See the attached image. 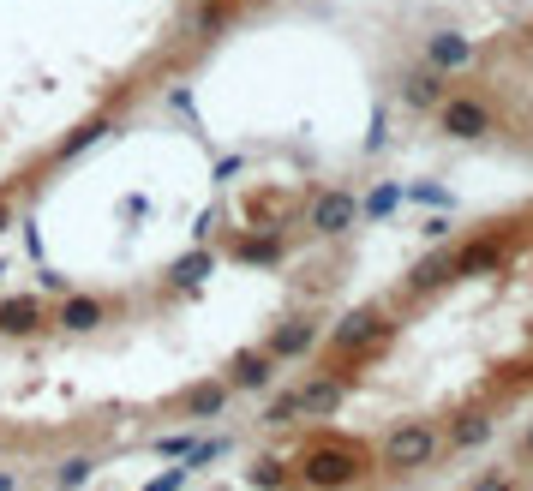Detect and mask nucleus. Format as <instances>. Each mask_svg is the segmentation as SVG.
I'll list each match as a JSON object with an SVG mask.
<instances>
[{"mask_svg":"<svg viewBox=\"0 0 533 491\" xmlns=\"http://www.w3.org/2000/svg\"><path fill=\"white\" fill-rule=\"evenodd\" d=\"M498 438V408H462L450 426H444V456H468V450H486Z\"/></svg>","mask_w":533,"mask_h":491,"instance_id":"6","label":"nucleus"},{"mask_svg":"<svg viewBox=\"0 0 533 491\" xmlns=\"http://www.w3.org/2000/svg\"><path fill=\"white\" fill-rule=\"evenodd\" d=\"M270 372H276V354H270V348H264V354H240V360L228 366V384H234V390H264Z\"/></svg>","mask_w":533,"mask_h":491,"instance_id":"12","label":"nucleus"},{"mask_svg":"<svg viewBox=\"0 0 533 491\" xmlns=\"http://www.w3.org/2000/svg\"><path fill=\"white\" fill-rule=\"evenodd\" d=\"M426 66H438V72H462V66H474V42L456 36V30H438V36H426Z\"/></svg>","mask_w":533,"mask_h":491,"instance_id":"11","label":"nucleus"},{"mask_svg":"<svg viewBox=\"0 0 533 491\" xmlns=\"http://www.w3.org/2000/svg\"><path fill=\"white\" fill-rule=\"evenodd\" d=\"M432 462H444V426L438 420H402L384 432L378 444V468L390 480H408V474H426Z\"/></svg>","mask_w":533,"mask_h":491,"instance_id":"2","label":"nucleus"},{"mask_svg":"<svg viewBox=\"0 0 533 491\" xmlns=\"http://www.w3.org/2000/svg\"><path fill=\"white\" fill-rule=\"evenodd\" d=\"M294 414H300V396L288 390V396H276V402H270V414H264V420H270V426H288Z\"/></svg>","mask_w":533,"mask_h":491,"instance_id":"17","label":"nucleus"},{"mask_svg":"<svg viewBox=\"0 0 533 491\" xmlns=\"http://www.w3.org/2000/svg\"><path fill=\"white\" fill-rule=\"evenodd\" d=\"M36 318H42L36 300H6V306H0V324H6V330H36Z\"/></svg>","mask_w":533,"mask_h":491,"instance_id":"14","label":"nucleus"},{"mask_svg":"<svg viewBox=\"0 0 533 491\" xmlns=\"http://www.w3.org/2000/svg\"><path fill=\"white\" fill-rule=\"evenodd\" d=\"M294 396H300V414H306V420H324V414H336V408H342V396H348V378H336V372H318V378H312V384H300Z\"/></svg>","mask_w":533,"mask_h":491,"instance_id":"10","label":"nucleus"},{"mask_svg":"<svg viewBox=\"0 0 533 491\" xmlns=\"http://www.w3.org/2000/svg\"><path fill=\"white\" fill-rule=\"evenodd\" d=\"M252 480H258V486H282L288 474H282V462H258V468H252Z\"/></svg>","mask_w":533,"mask_h":491,"instance_id":"18","label":"nucleus"},{"mask_svg":"<svg viewBox=\"0 0 533 491\" xmlns=\"http://www.w3.org/2000/svg\"><path fill=\"white\" fill-rule=\"evenodd\" d=\"M294 468H300V480L312 491H348V486H360V480H372L378 456L366 444H354V438H318L312 450H300Z\"/></svg>","mask_w":533,"mask_h":491,"instance_id":"1","label":"nucleus"},{"mask_svg":"<svg viewBox=\"0 0 533 491\" xmlns=\"http://www.w3.org/2000/svg\"><path fill=\"white\" fill-rule=\"evenodd\" d=\"M222 402H228V384H198V390L186 396V408H192V414H216Z\"/></svg>","mask_w":533,"mask_h":491,"instance_id":"15","label":"nucleus"},{"mask_svg":"<svg viewBox=\"0 0 533 491\" xmlns=\"http://www.w3.org/2000/svg\"><path fill=\"white\" fill-rule=\"evenodd\" d=\"M312 342H318V324L294 318V324H282V330L270 336V354H276V360H294V354H306Z\"/></svg>","mask_w":533,"mask_h":491,"instance_id":"13","label":"nucleus"},{"mask_svg":"<svg viewBox=\"0 0 533 491\" xmlns=\"http://www.w3.org/2000/svg\"><path fill=\"white\" fill-rule=\"evenodd\" d=\"M456 282V246H438V252H426L408 276H402V300H426V294H438V288H450Z\"/></svg>","mask_w":533,"mask_h":491,"instance_id":"7","label":"nucleus"},{"mask_svg":"<svg viewBox=\"0 0 533 491\" xmlns=\"http://www.w3.org/2000/svg\"><path fill=\"white\" fill-rule=\"evenodd\" d=\"M354 222H360V204H354V192H318V198H312V216H306V228H312V234L336 240V234H348Z\"/></svg>","mask_w":533,"mask_h":491,"instance_id":"9","label":"nucleus"},{"mask_svg":"<svg viewBox=\"0 0 533 491\" xmlns=\"http://www.w3.org/2000/svg\"><path fill=\"white\" fill-rule=\"evenodd\" d=\"M432 120H438V132H444V138H462V144H480V138H492V132H498L492 102H486V96H474V90H450V96L432 108Z\"/></svg>","mask_w":533,"mask_h":491,"instance_id":"3","label":"nucleus"},{"mask_svg":"<svg viewBox=\"0 0 533 491\" xmlns=\"http://www.w3.org/2000/svg\"><path fill=\"white\" fill-rule=\"evenodd\" d=\"M396 96L408 102V108H420V114H432L444 96H450V72H438V66H408L402 78H396Z\"/></svg>","mask_w":533,"mask_h":491,"instance_id":"8","label":"nucleus"},{"mask_svg":"<svg viewBox=\"0 0 533 491\" xmlns=\"http://www.w3.org/2000/svg\"><path fill=\"white\" fill-rule=\"evenodd\" d=\"M390 336H396V324H390V318H384L378 306H360V312H348V318L336 324L330 348H336V354H354V360H360L366 348H384Z\"/></svg>","mask_w":533,"mask_h":491,"instance_id":"5","label":"nucleus"},{"mask_svg":"<svg viewBox=\"0 0 533 491\" xmlns=\"http://www.w3.org/2000/svg\"><path fill=\"white\" fill-rule=\"evenodd\" d=\"M522 456H528V462H533V426H528V438H522Z\"/></svg>","mask_w":533,"mask_h":491,"instance_id":"19","label":"nucleus"},{"mask_svg":"<svg viewBox=\"0 0 533 491\" xmlns=\"http://www.w3.org/2000/svg\"><path fill=\"white\" fill-rule=\"evenodd\" d=\"M468 491H528V486L516 480V468H486V474H480Z\"/></svg>","mask_w":533,"mask_h":491,"instance_id":"16","label":"nucleus"},{"mask_svg":"<svg viewBox=\"0 0 533 491\" xmlns=\"http://www.w3.org/2000/svg\"><path fill=\"white\" fill-rule=\"evenodd\" d=\"M510 246H516V222H486V234L462 240L456 246V282L462 276H492L510 264Z\"/></svg>","mask_w":533,"mask_h":491,"instance_id":"4","label":"nucleus"}]
</instances>
